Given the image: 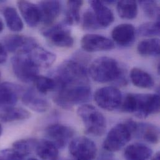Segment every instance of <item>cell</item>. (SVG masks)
Instances as JSON below:
<instances>
[{"mask_svg": "<svg viewBox=\"0 0 160 160\" xmlns=\"http://www.w3.org/2000/svg\"><path fill=\"white\" fill-rule=\"evenodd\" d=\"M121 112L133 113L145 119L160 112V96L154 93H128L122 98L118 108Z\"/></svg>", "mask_w": 160, "mask_h": 160, "instance_id": "cell-1", "label": "cell"}, {"mask_svg": "<svg viewBox=\"0 0 160 160\" xmlns=\"http://www.w3.org/2000/svg\"><path fill=\"white\" fill-rule=\"evenodd\" d=\"M88 73L92 79L98 83L112 82L121 86L127 84L125 70L112 58L101 57L96 59L90 64Z\"/></svg>", "mask_w": 160, "mask_h": 160, "instance_id": "cell-2", "label": "cell"}, {"mask_svg": "<svg viewBox=\"0 0 160 160\" xmlns=\"http://www.w3.org/2000/svg\"><path fill=\"white\" fill-rule=\"evenodd\" d=\"M58 89L72 85L88 84L87 72L80 62L69 60L63 62L55 71L54 77Z\"/></svg>", "mask_w": 160, "mask_h": 160, "instance_id": "cell-3", "label": "cell"}, {"mask_svg": "<svg viewBox=\"0 0 160 160\" xmlns=\"http://www.w3.org/2000/svg\"><path fill=\"white\" fill-rule=\"evenodd\" d=\"M91 98L89 84L68 86L57 90L54 95V102L65 110H71L74 105L88 102Z\"/></svg>", "mask_w": 160, "mask_h": 160, "instance_id": "cell-4", "label": "cell"}, {"mask_svg": "<svg viewBox=\"0 0 160 160\" xmlns=\"http://www.w3.org/2000/svg\"><path fill=\"white\" fill-rule=\"evenodd\" d=\"M136 123V122L130 119L114 126L103 143V149L109 152H117L122 149L133 135Z\"/></svg>", "mask_w": 160, "mask_h": 160, "instance_id": "cell-5", "label": "cell"}, {"mask_svg": "<svg viewBox=\"0 0 160 160\" xmlns=\"http://www.w3.org/2000/svg\"><path fill=\"white\" fill-rule=\"evenodd\" d=\"M78 114L84 125L86 133L95 137L102 136L107 129L103 115L94 106L84 104L79 107Z\"/></svg>", "mask_w": 160, "mask_h": 160, "instance_id": "cell-6", "label": "cell"}, {"mask_svg": "<svg viewBox=\"0 0 160 160\" xmlns=\"http://www.w3.org/2000/svg\"><path fill=\"white\" fill-rule=\"evenodd\" d=\"M11 64L14 75L22 82H34L39 76V68L26 54L14 56Z\"/></svg>", "mask_w": 160, "mask_h": 160, "instance_id": "cell-7", "label": "cell"}, {"mask_svg": "<svg viewBox=\"0 0 160 160\" xmlns=\"http://www.w3.org/2000/svg\"><path fill=\"white\" fill-rule=\"evenodd\" d=\"M69 25L64 21L54 25L42 31L43 36L54 46L59 48H71L74 40Z\"/></svg>", "mask_w": 160, "mask_h": 160, "instance_id": "cell-8", "label": "cell"}, {"mask_svg": "<svg viewBox=\"0 0 160 160\" xmlns=\"http://www.w3.org/2000/svg\"><path fill=\"white\" fill-rule=\"evenodd\" d=\"M123 98L120 90L113 86L103 87L98 88L95 93L94 100L101 108L113 111L118 109Z\"/></svg>", "mask_w": 160, "mask_h": 160, "instance_id": "cell-9", "label": "cell"}, {"mask_svg": "<svg viewBox=\"0 0 160 160\" xmlns=\"http://www.w3.org/2000/svg\"><path fill=\"white\" fill-rule=\"evenodd\" d=\"M69 150L76 160H93L97 153L95 143L85 137H78L71 141Z\"/></svg>", "mask_w": 160, "mask_h": 160, "instance_id": "cell-10", "label": "cell"}, {"mask_svg": "<svg viewBox=\"0 0 160 160\" xmlns=\"http://www.w3.org/2000/svg\"><path fill=\"white\" fill-rule=\"evenodd\" d=\"M75 134L71 127L59 123L52 124L45 129L48 140L52 142L59 149L64 148Z\"/></svg>", "mask_w": 160, "mask_h": 160, "instance_id": "cell-11", "label": "cell"}, {"mask_svg": "<svg viewBox=\"0 0 160 160\" xmlns=\"http://www.w3.org/2000/svg\"><path fill=\"white\" fill-rule=\"evenodd\" d=\"M82 48L88 52L110 51L115 48L113 42L98 34H89L83 36L80 42Z\"/></svg>", "mask_w": 160, "mask_h": 160, "instance_id": "cell-12", "label": "cell"}, {"mask_svg": "<svg viewBox=\"0 0 160 160\" xmlns=\"http://www.w3.org/2000/svg\"><path fill=\"white\" fill-rule=\"evenodd\" d=\"M38 44L32 38L22 35L12 34L4 39V46L6 51L16 54H26L34 46Z\"/></svg>", "mask_w": 160, "mask_h": 160, "instance_id": "cell-13", "label": "cell"}, {"mask_svg": "<svg viewBox=\"0 0 160 160\" xmlns=\"http://www.w3.org/2000/svg\"><path fill=\"white\" fill-rule=\"evenodd\" d=\"M23 90L22 87L11 82L0 83V110L14 107Z\"/></svg>", "mask_w": 160, "mask_h": 160, "instance_id": "cell-14", "label": "cell"}, {"mask_svg": "<svg viewBox=\"0 0 160 160\" xmlns=\"http://www.w3.org/2000/svg\"><path fill=\"white\" fill-rule=\"evenodd\" d=\"M21 97L22 103L34 112L44 113L50 108V103L48 100L38 95L32 89L23 90Z\"/></svg>", "mask_w": 160, "mask_h": 160, "instance_id": "cell-15", "label": "cell"}, {"mask_svg": "<svg viewBox=\"0 0 160 160\" xmlns=\"http://www.w3.org/2000/svg\"><path fill=\"white\" fill-rule=\"evenodd\" d=\"M28 58L39 68H48L52 66L56 59V56L39 46L38 44L31 48L26 54Z\"/></svg>", "mask_w": 160, "mask_h": 160, "instance_id": "cell-16", "label": "cell"}, {"mask_svg": "<svg viewBox=\"0 0 160 160\" xmlns=\"http://www.w3.org/2000/svg\"><path fill=\"white\" fill-rule=\"evenodd\" d=\"M136 30L131 24H121L113 28L112 37L116 44L120 46L125 47L131 45L135 39Z\"/></svg>", "mask_w": 160, "mask_h": 160, "instance_id": "cell-17", "label": "cell"}, {"mask_svg": "<svg viewBox=\"0 0 160 160\" xmlns=\"http://www.w3.org/2000/svg\"><path fill=\"white\" fill-rule=\"evenodd\" d=\"M41 14V21L47 26H51L61 12V3L58 1H42L38 4Z\"/></svg>", "mask_w": 160, "mask_h": 160, "instance_id": "cell-18", "label": "cell"}, {"mask_svg": "<svg viewBox=\"0 0 160 160\" xmlns=\"http://www.w3.org/2000/svg\"><path fill=\"white\" fill-rule=\"evenodd\" d=\"M21 16L26 24L31 28H34L41 21V14L38 5L27 1L17 2Z\"/></svg>", "mask_w": 160, "mask_h": 160, "instance_id": "cell-19", "label": "cell"}, {"mask_svg": "<svg viewBox=\"0 0 160 160\" xmlns=\"http://www.w3.org/2000/svg\"><path fill=\"white\" fill-rule=\"evenodd\" d=\"M89 3L101 29L107 28L114 21L115 18L112 11L103 1H90Z\"/></svg>", "mask_w": 160, "mask_h": 160, "instance_id": "cell-20", "label": "cell"}, {"mask_svg": "<svg viewBox=\"0 0 160 160\" xmlns=\"http://www.w3.org/2000/svg\"><path fill=\"white\" fill-rule=\"evenodd\" d=\"M133 135L152 144H157L160 140V130L152 123L137 122Z\"/></svg>", "mask_w": 160, "mask_h": 160, "instance_id": "cell-21", "label": "cell"}, {"mask_svg": "<svg viewBox=\"0 0 160 160\" xmlns=\"http://www.w3.org/2000/svg\"><path fill=\"white\" fill-rule=\"evenodd\" d=\"M152 154L153 151L149 147L141 143H135L126 147L123 156L125 160H148Z\"/></svg>", "mask_w": 160, "mask_h": 160, "instance_id": "cell-22", "label": "cell"}, {"mask_svg": "<svg viewBox=\"0 0 160 160\" xmlns=\"http://www.w3.org/2000/svg\"><path fill=\"white\" fill-rule=\"evenodd\" d=\"M35 151L42 160H59V148L48 140H38Z\"/></svg>", "mask_w": 160, "mask_h": 160, "instance_id": "cell-23", "label": "cell"}, {"mask_svg": "<svg viewBox=\"0 0 160 160\" xmlns=\"http://www.w3.org/2000/svg\"><path fill=\"white\" fill-rule=\"evenodd\" d=\"M31 113L21 107H9L0 112V120L6 123L25 120L29 118Z\"/></svg>", "mask_w": 160, "mask_h": 160, "instance_id": "cell-24", "label": "cell"}, {"mask_svg": "<svg viewBox=\"0 0 160 160\" xmlns=\"http://www.w3.org/2000/svg\"><path fill=\"white\" fill-rule=\"evenodd\" d=\"M130 79L134 85L142 88H151L155 85L152 76L140 68H133L130 72Z\"/></svg>", "mask_w": 160, "mask_h": 160, "instance_id": "cell-25", "label": "cell"}, {"mask_svg": "<svg viewBox=\"0 0 160 160\" xmlns=\"http://www.w3.org/2000/svg\"><path fill=\"white\" fill-rule=\"evenodd\" d=\"M3 15L8 28L13 32H19L22 30L24 24L16 9L11 6L6 7L3 11Z\"/></svg>", "mask_w": 160, "mask_h": 160, "instance_id": "cell-26", "label": "cell"}, {"mask_svg": "<svg viewBox=\"0 0 160 160\" xmlns=\"http://www.w3.org/2000/svg\"><path fill=\"white\" fill-rule=\"evenodd\" d=\"M160 49V39L158 38L145 39L137 46V51L142 56H158Z\"/></svg>", "mask_w": 160, "mask_h": 160, "instance_id": "cell-27", "label": "cell"}, {"mask_svg": "<svg viewBox=\"0 0 160 160\" xmlns=\"http://www.w3.org/2000/svg\"><path fill=\"white\" fill-rule=\"evenodd\" d=\"M117 9L122 19H133L138 14V4L135 1H120L117 2Z\"/></svg>", "mask_w": 160, "mask_h": 160, "instance_id": "cell-28", "label": "cell"}, {"mask_svg": "<svg viewBox=\"0 0 160 160\" xmlns=\"http://www.w3.org/2000/svg\"><path fill=\"white\" fill-rule=\"evenodd\" d=\"M83 1H68V9L64 22L68 25L78 24L80 21V10L83 5Z\"/></svg>", "mask_w": 160, "mask_h": 160, "instance_id": "cell-29", "label": "cell"}, {"mask_svg": "<svg viewBox=\"0 0 160 160\" xmlns=\"http://www.w3.org/2000/svg\"><path fill=\"white\" fill-rule=\"evenodd\" d=\"M38 142V140L32 138L19 140L13 143L12 148L25 158L35 151Z\"/></svg>", "mask_w": 160, "mask_h": 160, "instance_id": "cell-30", "label": "cell"}, {"mask_svg": "<svg viewBox=\"0 0 160 160\" xmlns=\"http://www.w3.org/2000/svg\"><path fill=\"white\" fill-rule=\"evenodd\" d=\"M34 83L38 91L42 94H46L58 89L56 81L53 78L39 76L34 81Z\"/></svg>", "mask_w": 160, "mask_h": 160, "instance_id": "cell-31", "label": "cell"}, {"mask_svg": "<svg viewBox=\"0 0 160 160\" xmlns=\"http://www.w3.org/2000/svg\"><path fill=\"white\" fill-rule=\"evenodd\" d=\"M139 4L148 18L160 21V6L156 1H140Z\"/></svg>", "mask_w": 160, "mask_h": 160, "instance_id": "cell-32", "label": "cell"}, {"mask_svg": "<svg viewBox=\"0 0 160 160\" xmlns=\"http://www.w3.org/2000/svg\"><path fill=\"white\" fill-rule=\"evenodd\" d=\"M160 31V21H155L142 24L138 29V33L142 36L153 37L159 36Z\"/></svg>", "mask_w": 160, "mask_h": 160, "instance_id": "cell-33", "label": "cell"}, {"mask_svg": "<svg viewBox=\"0 0 160 160\" xmlns=\"http://www.w3.org/2000/svg\"><path fill=\"white\" fill-rule=\"evenodd\" d=\"M82 28L87 31H95L101 29L93 12L87 10L85 12L82 18Z\"/></svg>", "mask_w": 160, "mask_h": 160, "instance_id": "cell-34", "label": "cell"}, {"mask_svg": "<svg viewBox=\"0 0 160 160\" xmlns=\"http://www.w3.org/2000/svg\"><path fill=\"white\" fill-rule=\"evenodd\" d=\"M24 157L17 151L12 149H4L0 151V160H24Z\"/></svg>", "mask_w": 160, "mask_h": 160, "instance_id": "cell-35", "label": "cell"}, {"mask_svg": "<svg viewBox=\"0 0 160 160\" xmlns=\"http://www.w3.org/2000/svg\"><path fill=\"white\" fill-rule=\"evenodd\" d=\"M8 58L7 51L4 44L0 42V64L4 63Z\"/></svg>", "mask_w": 160, "mask_h": 160, "instance_id": "cell-36", "label": "cell"}, {"mask_svg": "<svg viewBox=\"0 0 160 160\" xmlns=\"http://www.w3.org/2000/svg\"><path fill=\"white\" fill-rule=\"evenodd\" d=\"M152 160H160V152H157L152 158Z\"/></svg>", "mask_w": 160, "mask_h": 160, "instance_id": "cell-37", "label": "cell"}, {"mask_svg": "<svg viewBox=\"0 0 160 160\" xmlns=\"http://www.w3.org/2000/svg\"><path fill=\"white\" fill-rule=\"evenodd\" d=\"M3 28H4V24H3V22L1 20V19L0 18V33L2 31Z\"/></svg>", "mask_w": 160, "mask_h": 160, "instance_id": "cell-38", "label": "cell"}, {"mask_svg": "<svg viewBox=\"0 0 160 160\" xmlns=\"http://www.w3.org/2000/svg\"><path fill=\"white\" fill-rule=\"evenodd\" d=\"M2 128L1 125L0 124V137H1V134H2Z\"/></svg>", "mask_w": 160, "mask_h": 160, "instance_id": "cell-39", "label": "cell"}, {"mask_svg": "<svg viewBox=\"0 0 160 160\" xmlns=\"http://www.w3.org/2000/svg\"><path fill=\"white\" fill-rule=\"evenodd\" d=\"M27 160H38V159H36V158H29V159H28Z\"/></svg>", "mask_w": 160, "mask_h": 160, "instance_id": "cell-40", "label": "cell"}, {"mask_svg": "<svg viewBox=\"0 0 160 160\" xmlns=\"http://www.w3.org/2000/svg\"><path fill=\"white\" fill-rule=\"evenodd\" d=\"M0 78H1V72H0Z\"/></svg>", "mask_w": 160, "mask_h": 160, "instance_id": "cell-41", "label": "cell"}, {"mask_svg": "<svg viewBox=\"0 0 160 160\" xmlns=\"http://www.w3.org/2000/svg\"></svg>", "mask_w": 160, "mask_h": 160, "instance_id": "cell-42", "label": "cell"}]
</instances>
